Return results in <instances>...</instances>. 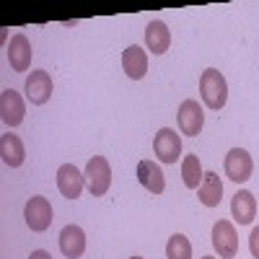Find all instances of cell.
Returning <instances> with one entry per match:
<instances>
[{
    "label": "cell",
    "instance_id": "obj_1",
    "mask_svg": "<svg viewBox=\"0 0 259 259\" xmlns=\"http://www.w3.org/2000/svg\"><path fill=\"white\" fill-rule=\"evenodd\" d=\"M200 96L205 101L207 109H223L226 106V99H228V83L223 78L221 70L215 68H207L202 75H200Z\"/></svg>",
    "mask_w": 259,
    "mask_h": 259
},
{
    "label": "cell",
    "instance_id": "obj_2",
    "mask_svg": "<svg viewBox=\"0 0 259 259\" xmlns=\"http://www.w3.org/2000/svg\"><path fill=\"white\" fill-rule=\"evenodd\" d=\"M85 184L94 197H104L112 187V166L104 156H94L85 166Z\"/></svg>",
    "mask_w": 259,
    "mask_h": 259
},
{
    "label": "cell",
    "instance_id": "obj_3",
    "mask_svg": "<svg viewBox=\"0 0 259 259\" xmlns=\"http://www.w3.org/2000/svg\"><path fill=\"white\" fill-rule=\"evenodd\" d=\"M212 246L221 259H233L239 254V236L231 221H218L212 226Z\"/></svg>",
    "mask_w": 259,
    "mask_h": 259
},
{
    "label": "cell",
    "instance_id": "obj_4",
    "mask_svg": "<svg viewBox=\"0 0 259 259\" xmlns=\"http://www.w3.org/2000/svg\"><path fill=\"white\" fill-rule=\"evenodd\" d=\"M226 177L236 184H244L251 179V171H254V163H251V156L246 153L244 148H231L228 156H226Z\"/></svg>",
    "mask_w": 259,
    "mask_h": 259
},
{
    "label": "cell",
    "instance_id": "obj_5",
    "mask_svg": "<svg viewBox=\"0 0 259 259\" xmlns=\"http://www.w3.org/2000/svg\"><path fill=\"white\" fill-rule=\"evenodd\" d=\"M24 218H26V226L31 228V231H36V233H41V231H47L50 226H52V205H50V200L47 197H31L29 202H26V207H24Z\"/></svg>",
    "mask_w": 259,
    "mask_h": 259
},
{
    "label": "cell",
    "instance_id": "obj_6",
    "mask_svg": "<svg viewBox=\"0 0 259 259\" xmlns=\"http://www.w3.org/2000/svg\"><path fill=\"white\" fill-rule=\"evenodd\" d=\"M177 119H179V130H182L184 135L197 138L202 133V124H205V112H202V106L194 101V99H187L179 106Z\"/></svg>",
    "mask_w": 259,
    "mask_h": 259
},
{
    "label": "cell",
    "instance_id": "obj_7",
    "mask_svg": "<svg viewBox=\"0 0 259 259\" xmlns=\"http://www.w3.org/2000/svg\"><path fill=\"white\" fill-rule=\"evenodd\" d=\"M153 150H156V158L158 161L177 163V158L182 153V138L171 127H161L158 133H156V140H153Z\"/></svg>",
    "mask_w": 259,
    "mask_h": 259
},
{
    "label": "cell",
    "instance_id": "obj_8",
    "mask_svg": "<svg viewBox=\"0 0 259 259\" xmlns=\"http://www.w3.org/2000/svg\"><path fill=\"white\" fill-rule=\"evenodd\" d=\"M83 184H85V174H80L73 163H62L57 168V189L62 192V197H68V200L80 197Z\"/></svg>",
    "mask_w": 259,
    "mask_h": 259
},
{
    "label": "cell",
    "instance_id": "obj_9",
    "mask_svg": "<svg viewBox=\"0 0 259 259\" xmlns=\"http://www.w3.org/2000/svg\"><path fill=\"white\" fill-rule=\"evenodd\" d=\"M24 114H26V106H24L21 94L13 89H6L0 94V117H3V122L8 127H18L24 122Z\"/></svg>",
    "mask_w": 259,
    "mask_h": 259
},
{
    "label": "cell",
    "instance_id": "obj_10",
    "mask_svg": "<svg viewBox=\"0 0 259 259\" xmlns=\"http://www.w3.org/2000/svg\"><path fill=\"white\" fill-rule=\"evenodd\" d=\"M31 41L26 39V34H13L11 45H8V62L16 73H26L31 65Z\"/></svg>",
    "mask_w": 259,
    "mask_h": 259
},
{
    "label": "cell",
    "instance_id": "obj_11",
    "mask_svg": "<svg viewBox=\"0 0 259 259\" xmlns=\"http://www.w3.org/2000/svg\"><path fill=\"white\" fill-rule=\"evenodd\" d=\"M50 96H52V78H50V73L47 70L29 73V78H26V99L31 104L41 106V104L50 101Z\"/></svg>",
    "mask_w": 259,
    "mask_h": 259
},
{
    "label": "cell",
    "instance_id": "obj_12",
    "mask_svg": "<svg viewBox=\"0 0 259 259\" xmlns=\"http://www.w3.org/2000/svg\"><path fill=\"white\" fill-rule=\"evenodd\" d=\"M60 251L68 259H78L85 251V233L80 226H65L60 231Z\"/></svg>",
    "mask_w": 259,
    "mask_h": 259
},
{
    "label": "cell",
    "instance_id": "obj_13",
    "mask_svg": "<svg viewBox=\"0 0 259 259\" xmlns=\"http://www.w3.org/2000/svg\"><path fill=\"white\" fill-rule=\"evenodd\" d=\"M231 212H233V218L239 221V226H249L254 221V215H256L254 194L249 189H239L233 194V200H231Z\"/></svg>",
    "mask_w": 259,
    "mask_h": 259
},
{
    "label": "cell",
    "instance_id": "obj_14",
    "mask_svg": "<svg viewBox=\"0 0 259 259\" xmlns=\"http://www.w3.org/2000/svg\"><path fill=\"white\" fill-rule=\"evenodd\" d=\"M197 197L205 207H218L223 200V182L215 171H205L202 184L197 187Z\"/></svg>",
    "mask_w": 259,
    "mask_h": 259
},
{
    "label": "cell",
    "instance_id": "obj_15",
    "mask_svg": "<svg viewBox=\"0 0 259 259\" xmlns=\"http://www.w3.org/2000/svg\"><path fill=\"white\" fill-rule=\"evenodd\" d=\"M138 182H140L150 194H163V189H166L163 171L156 166V161H140V163H138Z\"/></svg>",
    "mask_w": 259,
    "mask_h": 259
},
{
    "label": "cell",
    "instance_id": "obj_16",
    "mask_svg": "<svg viewBox=\"0 0 259 259\" xmlns=\"http://www.w3.org/2000/svg\"><path fill=\"white\" fill-rule=\"evenodd\" d=\"M122 68H124V73L133 78V80H140L148 73V55L138 45H130L122 52Z\"/></svg>",
    "mask_w": 259,
    "mask_h": 259
},
{
    "label": "cell",
    "instance_id": "obj_17",
    "mask_svg": "<svg viewBox=\"0 0 259 259\" xmlns=\"http://www.w3.org/2000/svg\"><path fill=\"white\" fill-rule=\"evenodd\" d=\"M145 45L153 55H163L171 45V34H168V26L163 21H150L145 26Z\"/></svg>",
    "mask_w": 259,
    "mask_h": 259
},
{
    "label": "cell",
    "instance_id": "obj_18",
    "mask_svg": "<svg viewBox=\"0 0 259 259\" xmlns=\"http://www.w3.org/2000/svg\"><path fill=\"white\" fill-rule=\"evenodd\" d=\"M0 156H3V163L11 166V168H18L26 158V150H24V143H21L18 135H11L6 133L0 138Z\"/></svg>",
    "mask_w": 259,
    "mask_h": 259
},
{
    "label": "cell",
    "instance_id": "obj_19",
    "mask_svg": "<svg viewBox=\"0 0 259 259\" xmlns=\"http://www.w3.org/2000/svg\"><path fill=\"white\" fill-rule=\"evenodd\" d=\"M202 177H205V171L200 166V158L197 156H184V161H182V179H184L187 189H197L202 184Z\"/></svg>",
    "mask_w": 259,
    "mask_h": 259
},
{
    "label": "cell",
    "instance_id": "obj_20",
    "mask_svg": "<svg viewBox=\"0 0 259 259\" xmlns=\"http://www.w3.org/2000/svg\"><path fill=\"white\" fill-rule=\"evenodd\" d=\"M166 259H192V244L187 236L174 233L166 244Z\"/></svg>",
    "mask_w": 259,
    "mask_h": 259
},
{
    "label": "cell",
    "instance_id": "obj_21",
    "mask_svg": "<svg viewBox=\"0 0 259 259\" xmlns=\"http://www.w3.org/2000/svg\"><path fill=\"white\" fill-rule=\"evenodd\" d=\"M249 251L254 259H259V226L251 228V236H249Z\"/></svg>",
    "mask_w": 259,
    "mask_h": 259
},
{
    "label": "cell",
    "instance_id": "obj_22",
    "mask_svg": "<svg viewBox=\"0 0 259 259\" xmlns=\"http://www.w3.org/2000/svg\"><path fill=\"white\" fill-rule=\"evenodd\" d=\"M29 259H52V254H47L45 249H36V251H31Z\"/></svg>",
    "mask_w": 259,
    "mask_h": 259
},
{
    "label": "cell",
    "instance_id": "obj_23",
    "mask_svg": "<svg viewBox=\"0 0 259 259\" xmlns=\"http://www.w3.org/2000/svg\"><path fill=\"white\" fill-rule=\"evenodd\" d=\"M130 259H143V256H130Z\"/></svg>",
    "mask_w": 259,
    "mask_h": 259
},
{
    "label": "cell",
    "instance_id": "obj_24",
    "mask_svg": "<svg viewBox=\"0 0 259 259\" xmlns=\"http://www.w3.org/2000/svg\"><path fill=\"white\" fill-rule=\"evenodd\" d=\"M202 259H215V256H202Z\"/></svg>",
    "mask_w": 259,
    "mask_h": 259
}]
</instances>
